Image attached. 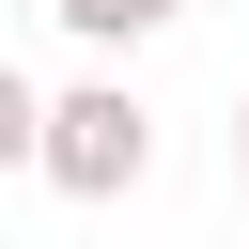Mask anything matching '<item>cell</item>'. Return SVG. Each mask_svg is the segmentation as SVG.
<instances>
[{
    "mask_svg": "<svg viewBox=\"0 0 249 249\" xmlns=\"http://www.w3.org/2000/svg\"><path fill=\"white\" fill-rule=\"evenodd\" d=\"M62 202H124L140 171H156V109L124 93V78H78V93H47V156H31Z\"/></svg>",
    "mask_w": 249,
    "mask_h": 249,
    "instance_id": "obj_1",
    "label": "cell"
},
{
    "mask_svg": "<svg viewBox=\"0 0 249 249\" xmlns=\"http://www.w3.org/2000/svg\"><path fill=\"white\" fill-rule=\"evenodd\" d=\"M47 16H62L78 47H140V31H171L187 0H47Z\"/></svg>",
    "mask_w": 249,
    "mask_h": 249,
    "instance_id": "obj_2",
    "label": "cell"
},
{
    "mask_svg": "<svg viewBox=\"0 0 249 249\" xmlns=\"http://www.w3.org/2000/svg\"><path fill=\"white\" fill-rule=\"evenodd\" d=\"M31 156H47V93L0 62V171H31Z\"/></svg>",
    "mask_w": 249,
    "mask_h": 249,
    "instance_id": "obj_3",
    "label": "cell"
},
{
    "mask_svg": "<svg viewBox=\"0 0 249 249\" xmlns=\"http://www.w3.org/2000/svg\"><path fill=\"white\" fill-rule=\"evenodd\" d=\"M233 187H249V93H233Z\"/></svg>",
    "mask_w": 249,
    "mask_h": 249,
    "instance_id": "obj_4",
    "label": "cell"
}]
</instances>
